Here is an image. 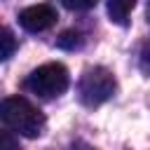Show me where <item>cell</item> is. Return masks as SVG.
Segmentation results:
<instances>
[{"label":"cell","instance_id":"10","mask_svg":"<svg viewBox=\"0 0 150 150\" xmlns=\"http://www.w3.org/2000/svg\"><path fill=\"white\" fill-rule=\"evenodd\" d=\"M148 21H150V0H148Z\"/></svg>","mask_w":150,"mask_h":150},{"label":"cell","instance_id":"6","mask_svg":"<svg viewBox=\"0 0 150 150\" xmlns=\"http://www.w3.org/2000/svg\"><path fill=\"white\" fill-rule=\"evenodd\" d=\"M82 33L80 30H63L61 35H59V40H56V45L61 47V49H68V52H73V49H80L82 47Z\"/></svg>","mask_w":150,"mask_h":150},{"label":"cell","instance_id":"1","mask_svg":"<svg viewBox=\"0 0 150 150\" xmlns=\"http://www.w3.org/2000/svg\"><path fill=\"white\" fill-rule=\"evenodd\" d=\"M5 127L26 138H38L45 131V115L23 96H7L0 105Z\"/></svg>","mask_w":150,"mask_h":150},{"label":"cell","instance_id":"2","mask_svg":"<svg viewBox=\"0 0 150 150\" xmlns=\"http://www.w3.org/2000/svg\"><path fill=\"white\" fill-rule=\"evenodd\" d=\"M68 82H70V77H68V70L63 63H45L23 80V87H26V91H30L40 98H54L68 89Z\"/></svg>","mask_w":150,"mask_h":150},{"label":"cell","instance_id":"5","mask_svg":"<svg viewBox=\"0 0 150 150\" xmlns=\"http://www.w3.org/2000/svg\"><path fill=\"white\" fill-rule=\"evenodd\" d=\"M136 7V0H108V16L117 26H127L131 9Z\"/></svg>","mask_w":150,"mask_h":150},{"label":"cell","instance_id":"4","mask_svg":"<svg viewBox=\"0 0 150 150\" xmlns=\"http://www.w3.org/2000/svg\"><path fill=\"white\" fill-rule=\"evenodd\" d=\"M19 23L28 33H42L56 23V9L52 5H30L19 14Z\"/></svg>","mask_w":150,"mask_h":150},{"label":"cell","instance_id":"9","mask_svg":"<svg viewBox=\"0 0 150 150\" xmlns=\"http://www.w3.org/2000/svg\"><path fill=\"white\" fill-rule=\"evenodd\" d=\"M98 0H61V5L66 9H73V12H84V9H91Z\"/></svg>","mask_w":150,"mask_h":150},{"label":"cell","instance_id":"8","mask_svg":"<svg viewBox=\"0 0 150 150\" xmlns=\"http://www.w3.org/2000/svg\"><path fill=\"white\" fill-rule=\"evenodd\" d=\"M138 68H141L143 75L150 77V40L143 42V47H141V54H138Z\"/></svg>","mask_w":150,"mask_h":150},{"label":"cell","instance_id":"3","mask_svg":"<svg viewBox=\"0 0 150 150\" xmlns=\"http://www.w3.org/2000/svg\"><path fill=\"white\" fill-rule=\"evenodd\" d=\"M115 77L108 68L103 66H94L89 70H84L80 84H77V94H80V101L89 108L94 105H101L105 103L112 94H115Z\"/></svg>","mask_w":150,"mask_h":150},{"label":"cell","instance_id":"7","mask_svg":"<svg viewBox=\"0 0 150 150\" xmlns=\"http://www.w3.org/2000/svg\"><path fill=\"white\" fill-rule=\"evenodd\" d=\"M2 52H0V59L2 61H7L12 54H14V49H16V40H14V35H12V30L9 28H2Z\"/></svg>","mask_w":150,"mask_h":150}]
</instances>
